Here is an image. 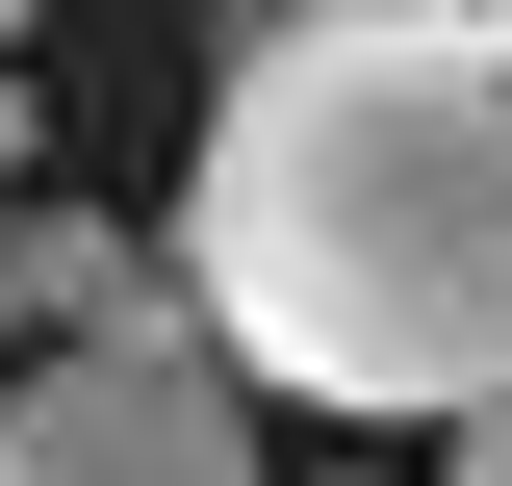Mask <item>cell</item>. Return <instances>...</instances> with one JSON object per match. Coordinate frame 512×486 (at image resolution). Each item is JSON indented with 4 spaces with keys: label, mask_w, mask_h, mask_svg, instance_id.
<instances>
[{
    "label": "cell",
    "mask_w": 512,
    "mask_h": 486,
    "mask_svg": "<svg viewBox=\"0 0 512 486\" xmlns=\"http://www.w3.org/2000/svg\"><path fill=\"white\" fill-rule=\"evenodd\" d=\"M436 486H512V384H487V410H436Z\"/></svg>",
    "instance_id": "4"
},
{
    "label": "cell",
    "mask_w": 512,
    "mask_h": 486,
    "mask_svg": "<svg viewBox=\"0 0 512 486\" xmlns=\"http://www.w3.org/2000/svg\"><path fill=\"white\" fill-rule=\"evenodd\" d=\"M0 307H26V333H154V307H205V282L128 256V231H77V205H0Z\"/></svg>",
    "instance_id": "3"
},
{
    "label": "cell",
    "mask_w": 512,
    "mask_h": 486,
    "mask_svg": "<svg viewBox=\"0 0 512 486\" xmlns=\"http://www.w3.org/2000/svg\"><path fill=\"white\" fill-rule=\"evenodd\" d=\"M180 282L282 410H487L512 384V26L487 0H256L180 154Z\"/></svg>",
    "instance_id": "1"
},
{
    "label": "cell",
    "mask_w": 512,
    "mask_h": 486,
    "mask_svg": "<svg viewBox=\"0 0 512 486\" xmlns=\"http://www.w3.org/2000/svg\"><path fill=\"white\" fill-rule=\"evenodd\" d=\"M0 52H26V0H0Z\"/></svg>",
    "instance_id": "5"
},
{
    "label": "cell",
    "mask_w": 512,
    "mask_h": 486,
    "mask_svg": "<svg viewBox=\"0 0 512 486\" xmlns=\"http://www.w3.org/2000/svg\"><path fill=\"white\" fill-rule=\"evenodd\" d=\"M0 333H26V307H0Z\"/></svg>",
    "instance_id": "6"
},
{
    "label": "cell",
    "mask_w": 512,
    "mask_h": 486,
    "mask_svg": "<svg viewBox=\"0 0 512 486\" xmlns=\"http://www.w3.org/2000/svg\"><path fill=\"white\" fill-rule=\"evenodd\" d=\"M487 26H512V0H487Z\"/></svg>",
    "instance_id": "7"
},
{
    "label": "cell",
    "mask_w": 512,
    "mask_h": 486,
    "mask_svg": "<svg viewBox=\"0 0 512 486\" xmlns=\"http://www.w3.org/2000/svg\"><path fill=\"white\" fill-rule=\"evenodd\" d=\"M0 486H256V359L205 333V307L52 333V359L0 384Z\"/></svg>",
    "instance_id": "2"
}]
</instances>
